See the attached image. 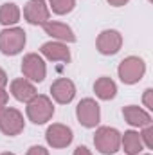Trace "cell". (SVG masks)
<instances>
[{"label": "cell", "mask_w": 153, "mask_h": 155, "mask_svg": "<svg viewBox=\"0 0 153 155\" xmlns=\"http://www.w3.org/2000/svg\"><path fill=\"white\" fill-rule=\"evenodd\" d=\"M144 155H151V153H144Z\"/></svg>", "instance_id": "obj_28"}, {"label": "cell", "mask_w": 153, "mask_h": 155, "mask_svg": "<svg viewBox=\"0 0 153 155\" xmlns=\"http://www.w3.org/2000/svg\"><path fill=\"white\" fill-rule=\"evenodd\" d=\"M7 85V74H5V71L0 67V88H4Z\"/></svg>", "instance_id": "obj_25"}, {"label": "cell", "mask_w": 153, "mask_h": 155, "mask_svg": "<svg viewBox=\"0 0 153 155\" xmlns=\"http://www.w3.org/2000/svg\"><path fill=\"white\" fill-rule=\"evenodd\" d=\"M74 139V132L70 126L67 124H61V123H52L47 132H45V141L50 148H56V150H61V148H67Z\"/></svg>", "instance_id": "obj_8"}, {"label": "cell", "mask_w": 153, "mask_h": 155, "mask_svg": "<svg viewBox=\"0 0 153 155\" xmlns=\"http://www.w3.org/2000/svg\"><path fill=\"white\" fill-rule=\"evenodd\" d=\"M25 31L22 27H5L0 31V52L5 56H16L25 47Z\"/></svg>", "instance_id": "obj_3"}, {"label": "cell", "mask_w": 153, "mask_h": 155, "mask_svg": "<svg viewBox=\"0 0 153 155\" xmlns=\"http://www.w3.org/2000/svg\"><path fill=\"white\" fill-rule=\"evenodd\" d=\"M41 27H43V31H45L49 36H52V38L58 40V41H63V43H74V41H76V35H74L72 27L67 25V24H63V22L49 20V22H45Z\"/></svg>", "instance_id": "obj_13"}, {"label": "cell", "mask_w": 153, "mask_h": 155, "mask_svg": "<svg viewBox=\"0 0 153 155\" xmlns=\"http://www.w3.org/2000/svg\"><path fill=\"white\" fill-rule=\"evenodd\" d=\"M139 135H141L142 144H144L148 150H151V148H153V126H151V124L144 126V128H142V132H141Z\"/></svg>", "instance_id": "obj_20"}, {"label": "cell", "mask_w": 153, "mask_h": 155, "mask_svg": "<svg viewBox=\"0 0 153 155\" xmlns=\"http://www.w3.org/2000/svg\"><path fill=\"white\" fill-rule=\"evenodd\" d=\"M50 96L60 105H69L76 96V85L69 78H58L50 85Z\"/></svg>", "instance_id": "obj_11"}, {"label": "cell", "mask_w": 153, "mask_h": 155, "mask_svg": "<svg viewBox=\"0 0 153 155\" xmlns=\"http://www.w3.org/2000/svg\"><path fill=\"white\" fill-rule=\"evenodd\" d=\"M36 94H38V92H36V87H34V83H31L29 79H25V78H16V79L11 81V96H13L16 101L27 103V101H31Z\"/></svg>", "instance_id": "obj_14"}, {"label": "cell", "mask_w": 153, "mask_h": 155, "mask_svg": "<svg viewBox=\"0 0 153 155\" xmlns=\"http://www.w3.org/2000/svg\"><path fill=\"white\" fill-rule=\"evenodd\" d=\"M7 101H9V94H7L4 88H0V110L7 105Z\"/></svg>", "instance_id": "obj_23"}, {"label": "cell", "mask_w": 153, "mask_h": 155, "mask_svg": "<svg viewBox=\"0 0 153 155\" xmlns=\"http://www.w3.org/2000/svg\"><path fill=\"white\" fill-rule=\"evenodd\" d=\"M25 128V121L20 110L13 107H4L0 110V132L7 137L20 135Z\"/></svg>", "instance_id": "obj_5"}, {"label": "cell", "mask_w": 153, "mask_h": 155, "mask_svg": "<svg viewBox=\"0 0 153 155\" xmlns=\"http://www.w3.org/2000/svg\"><path fill=\"white\" fill-rule=\"evenodd\" d=\"M25 114H27L31 123H34V124H45L47 121H50L52 116H54V105H52V101H50L49 96L36 94L31 101H27Z\"/></svg>", "instance_id": "obj_1"}, {"label": "cell", "mask_w": 153, "mask_h": 155, "mask_svg": "<svg viewBox=\"0 0 153 155\" xmlns=\"http://www.w3.org/2000/svg\"><path fill=\"white\" fill-rule=\"evenodd\" d=\"M25 155H49V150L43 146H31Z\"/></svg>", "instance_id": "obj_22"}, {"label": "cell", "mask_w": 153, "mask_h": 155, "mask_svg": "<svg viewBox=\"0 0 153 155\" xmlns=\"http://www.w3.org/2000/svg\"><path fill=\"white\" fill-rule=\"evenodd\" d=\"M20 7L13 2H7V4H2L0 5V24L4 27H11L15 24H18L20 20Z\"/></svg>", "instance_id": "obj_18"}, {"label": "cell", "mask_w": 153, "mask_h": 155, "mask_svg": "<svg viewBox=\"0 0 153 155\" xmlns=\"http://www.w3.org/2000/svg\"><path fill=\"white\" fill-rule=\"evenodd\" d=\"M76 0H49V9H52L54 15H67L74 11Z\"/></svg>", "instance_id": "obj_19"}, {"label": "cell", "mask_w": 153, "mask_h": 155, "mask_svg": "<svg viewBox=\"0 0 153 155\" xmlns=\"http://www.w3.org/2000/svg\"><path fill=\"white\" fill-rule=\"evenodd\" d=\"M142 103L148 110H153V88H146L142 96Z\"/></svg>", "instance_id": "obj_21"}, {"label": "cell", "mask_w": 153, "mask_h": 155, "mask_svg": "<svg viewBox=\"0 0 153 155\" xmlns=\"http://www.w3.org/2000/svg\"><path fill=\"white\" fill-rule=\"evenodd\" d=\"M110 5H114V7H121V5H126L130 0H106Z\"/></svg>", "instance_id": "obj_26"}, {"label": "cell", "mask_w": 153, "mask_h": 155, "mask_svg": "<svg viewBox=\"0 0 153 155\" xmlns=\"http://www.w3.org/2000/svg\"><path fill=\"white\" fill-rule=\"evenodd\" d=\"M122 116L124 121L130 124V126H135V128H144L148 124H151V116L148 110L137 107V105H128L122 108Z\"/></svg>", "instance_id": "obj_15"}, {"label": "cell", "mask_w": 153, "mask_h": 155, "mask_svg": "<svg viewBox=\"0 0 153 155\" xmlns=\"http://www.w3.org/2000/svg\"><path fill=\"white\" fill-rule=\"evenodd\" d=\"M94 92H96V96L99 99L110 101V99H114L117 96V85H115V81L112 78L101 76L99 79H96V83H94Z\"/></svg>", "instance_id": "obj_16"}, {"label": "cell", "mask_w": 153, "mask_h": 155, "mask_svg": "<svg viewBox=\"0 0 153 155\" xmlns=\"http://www.w3.org/2000/svg\"><path fill=\"white\" fill-rule=\"evenodd\" d=\"M41 56H45L49 61H61V63H69L70 61V51L67 47V43L63 41H45L40 47Z\"/></svg>", "instance_id": "obj_12"}, {"label": "cell", "mask_w": 153, "mask_h": 155, "mask_svg": "<svg viewBox=\"0 0 153 155\" xmlns=\"http://www.w3.org/2000/svg\"><path fill=\"white\" fill-rule=\"evenodd\" d=\"M76 117L81 126L85 128H96L101 121V107L97 105L96 99L85 97L77 103L76 107Z\"/></svg>", "instance_id": "obj_6"}, {"label": "cell", "mask_w": 153, "mask_h": 155, "mask_svg": "<svg viewBox=\"0 0 153 155\" xmlns=\"http://www.w3.org/2000/svg\"><path fill=\"white\" fill-rule=\"evenodd\" d=\"M96 47L103 56H114L122 47V35L115 29H105L96 40Z\"/></svg>", "instance_id": "obj_10"}, {"label": "cell", "mask_w": 153, "mask_h": 155, "mask_svg": "<svg viewBox=\"0 0 153 155\" xmlns=\"http://www.w3.org/2000/svg\"><path fill=\"white\" fill-rule=\"evenodd\" d=\"M150 2H151V0H150Z\"/></svg>", "instance_id": "obj_29"}, {"label": "cell", "mask_w": 153, "mask_h": 155, "mask_svg": "<svg viewBox=\"0 0 153 155\" xmlns=\"http://www.w3.org/2000/svg\"><path fill=\"white\" fill-rule=\"evenodd\" d=\"M24 18L31 25H43L50 18V9L45 0H29L24 5Z\"/></svg>", "instance_id": "obj_9"}, {"label": "cell", "mask_w": 153, "mask_h": 155, "mask_svg": "<svg viewBox=\"0 0 153 155\" xmlns=\"http://www.w3.org/2000/svg\"><path fill=\"white\" fill-rule=\"evenodd\" d=\"M121 146L124 148L126 155H141L142 148H144L141 135L135 130H128V132H124V135H121Z\"/></svg>", "instance_id": "obj_17"}, {"label": "cell", "mask_w": 153, "mask_h": 155, "mask_svg": "<svg viewBox=\"0 0 153 155\" xmlns=\"http://www.w3.org/2000/svg\"><path fill=\"white\" fill-rule=\"evenodd\" d=\"M22 74L31 83H41L47 76V65L43 58L36 52H29L22 60Z\"/></svg>", "instance_id": "obj_7"}, {"label": "cell", "mask_w": 153, "mask_h": 155, "mask_svg": "<svg viewBox=\"0 0 153 155\" xmlns=\"http://www.w3.org/2000/svg\"><path fill=\"white\" fill-rule=\"evenodd\" d=\"M94 146L99 153L114 155L121 150V134L112 126H99L94 134Z\"/></svg>", "instance_id": "obj_2"}, {"label": "cell", "mask_w": 153, "mask_h": 155, "mask_svg": "<svg viewBox=\"0 0 153 155\" xmlns=\"http://www.w3.org/2000/svg\"><path fill=\"white\" fill-rule=\"evenodd\" d=\"M0 155H16V153H11V152H4V153H0Z\"/></svg>", "instance_id": "obj_27"}, {"label": "cell", "mask_w": 153, "mask_h": 155, "mask_svg": "<svg viewBox=\"0 0 153 155\" xmlns=\"http://www.w3.org/2000/svg\"><path fill=\"white\" fill-rule=\"evenodd\" d=\"M117 74H119V79L124 85H135L146 74V63L139 56H128L119 63Z\"/></svg>", "instance_id": "obj_4"}, {"label": "cell", "mask_w": 153, "mask_h": 155, "mask_svg": "<svg viewBox=\"0 0 153 155\" xmlns=\"http://www.w3.org/2000/svg\"><path fill=\"white\" fill-rule=\"evenodd\" d=\"M74 155H92V152L86 146H77L76 150H74Z\"/></svg>", "instance_id": "obj_24"}]
</instances>
